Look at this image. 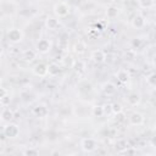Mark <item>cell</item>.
<instances>
[{
  "instance_id": "1",
  "label": "cell",
  "mask_w": 156,
  "mask_h": 156,
  "mask_svg": "<svg viewBox=\"0 0 156 156\" xmlns=\"http://www.w3.org/2000/svg\"><path fill=\"white\" fill-rule=\"evenodd\" d=\"M6 37H7V40H9L11 44H18V43H21V41L23 40L24 34H23L22 29L13 27V28H10V29L7 30Z\"/></svg>"
},
{
  "instance_id": "2",
  "label": "cell",
  "mask_w": 156,
  "mask_h": 156,
  "mask_svg": "<svg viewBox=\"0 0 156 156\" xmlns=\"http://www.w3.org/2000/svg\"><path fill=\"white\" fill-rule=\"evenodd\" d=\"M2 133L5 134L6 138H9V139H15V138H17L18 134H20V127H18V124H16V123L7 122V123L5 124V127H4V129H2Z\"/></svg>"
},
{
  "instance_id": "3",
  "label": "cell",
  "mask_w": 156,
  "mask_h": 156,
  "mask_svg": "<svg viewBox=\"0 0 156 156\" xmlns=\"http://www.w3.org/2000/svg\"><path fill=\"white\" fill-rule=\"evenodd\" d=\"M80 149L84 152H93L98 149V141L94 138H83L80 140Z\"/></svg>"
},
{
  "instance_id": "4",
  "label": "cell",
  "mask_w": 156,
  "mask_h": 156,
  "mask_svg": "<svg viewBox=\"0 0 156 156\" xmlns=\"http://www.w3.org/2000/svg\"><path fill=\"white\" fill-rule=\"evenodd\" d=\"M71 12V7L67 2H56L54 5V13L57 17H66Z\"/></svg>"
},
{
  "instance_id": "5",
  "label": "cell",
  "mask_w": 156,
  "mask_h": 156,
  "mask_svg": "<svg viewBox=\"0 0 156 156\" xmlns=\"http://www.w3.org/2000/svg\"><path fill=\"white\" fill-rule=\"evenodd\" d=\"M35 49H37V51L40 52V54H46V52H49L50 49H51V43H50V40L45 39V38L39 39V40L37 41V44H35Z\"/></svg>"
},
{
  "instance_id": "6",
  "label": "cell",
  "mask_w": 156,
  "mask_h": 156,
  "mask_svg": "<svg viewBox=\"0 0 156 156\" xmlns=\"http://www.w3.org/2000/svg\"><path fill=\"white\" fill-rule=\"evenodd\" d=\"M145 121V117L141 112H138V111H134L129 115V123L132 126H141Z\"/></svg>"
},
{
  "instance_id": "7",
  "label": "cell",
  "mask_w": 156,
  "mask_h": 156,
  "mask_svg": "<svg viewBox=\"0 0 156 156\" xmlns=\"http://www.w3.org/2000/svg\"><path fill=\"white\" fill-rule=\"evenodd\" d=\"M101 91L106 96H113L116 94V91H117V87L111 82H105L101 85Z\"/></svg>"
},
{
  "instance_id": "8",
  "label": "cell",
  "mask_w": 156,
  "mask_h": 156,
  "mask_svg": "<svg viewBox=\"0 0 156 156\" xmlns=\"http://www.w3.org/2000/svg\"><path fill=\"white\" fill-rule=\"evenodd\" d=\"M32 72L37 77H45V76H48V65H45L43 62L41 63H38V65H35L33 67Z\"/></svg>"
},
{
  "instance_id": "9",
  "label": "cell",
  "mask_w": 156,
  "mask_h": 156,
  "mask_svg": "<svg viewBox=\"0 0 156 156\" xmlns=\"http://www.w3.org/2000/svg\"><path fill=\"white\" fill-rule=\"evenodd\" d=\"M145 23H146L145 17H144L141 13H136V15L133 17V20H132V26H133L134 28H136V29H143V28L145 27Z\"/></svg>"
},
{
  "instance_id": "10",
  "label": "cell",
  "mask_w": 156,
  "mask_h": 156,
  "mask_svg": "<svg viewBox=\"0 0 156 156\" xmlns=\"http://www.w3.org/2000/svg\"><path fill=\"white\" fill-rule=\"evenodd\" d=\"M91 60L95 62V63H104L105 60H106V54L104 50H100V49H96L91 52Z\"/></svg>"
},
{
  "instance_id": "11",
  "label": "cell",
  "mask_w": 156,
  "mask_h": 156,
  "mask_svg": "<svg viewBox=\"0 0 156 156\" xmlns=\"http://www.w3.org/2000/svg\"><path fill=\"white\" fill-rule=\"evenodd\" d=\"M126 101H127V104H128L129 106H138V105L140 104V101H141V96H140L139 93L133 91V93H130V94L126 98Z\"/></svg>"
},
{
  "instance_id": "12",
  "label": "cell",
  "mask_w": 156,
  "mask_h": 156,
  "mask_svg": "<svg viewBox=\"0 0 156 156\" xmlns=\"http://www.w3.org/2000/svg\"><path fill=\"white\" fill-rule=\"evenodd\" d=\"M58 26H60V22H58V20L56 17H54V16H48L46 17V20H45V27L49 30H55V29L58 28Z\"/></svg>"
},
{
  "instance_id": "13",
  "label": "cell",
  "mask_w": 156,
  "mask_h": 156,
  "mask_svg": "<svg viewBox=\"0 0 156 156\" xmlns=\"http://www.w3.org/2000/svg\"><path fill=\"white\" fill-rule=\"evenodd\" d=\"M0 117H1V122L7 123V122H11V121L13 119L15 113H13V111H12L11 108H9V107H4V110L1 111Z\"/></svg>"
},
{
  "instance_id": "14",
  "label": "cell",
  "mask_w": 156,
  "mask_h": 156,
  "mask_svg": "<svg viewBox=\"0 0 156 156\" xmlns=\"http://www.w3.org/2000/svg\"><path fill=\"white\" fill-rule=\"evenodd\" d=\"M37 58V51H34V50H32V49H27V50H24L23 52H22V60L24 61V62H33L34 60Z\"/></svg>"
},
{
  "instance_id": "15",
  "label": "cell",
  "mask_w": 156,
  "mask_h": 156,
  "mask_svg": "<svg viewBox=\"0 0 156 156\" xmlns=\"http://www.w3.org/2000/svg\"><path fill=\"white\" fill-rule=\"evenodd\" d=\"M32 111H33V113H34L37 117H40V118H41V117H45V116L49 113L48 107H46L45 105H41V104H40V105L34 106Z\"/></svg>"
},
{
  "instance_id": "16",
  "label": "cell",
  "mask_w": 156,
  "mask_h": 156,
  "mask_svg": "<svg viewBox=\"0 0 156 156\" xmlns=\"http://www.w3.org/2000/svg\"><path fill=\"white\" fill-rule=\"evenodd\" d=\"M60 72H61V67H60L58 63H56V62H51V63L48 65V74H49V76L55 77V76L60 74Z\"/></svg>"
},
{
  "instance_id": "17",
  "label": "cell",
  "mask_w": 156,
  "mask_h": 156,
  "mask_svg": "<svg viewBox=\"0 0 156 156\" xmlns=\"http://www.w3.org/2000/svg\"><path fill=\"white\" fill-rule=\"evenodd\" d=\"M116 77H117V79H118L121 83H127V82L129 80V78H130V74H129V72H128L127 69L121 68V69L117 71Z\"/></svg>"
},
{
  "instance_id": "18",
  "label": "cell",
  "mask_w": 156,
  "mask_h": 156,
  "mask_svg": "<svg viewBox=\"0 0 156 156\" xmlns=\"http://www.w3.org/2000/svg\"><path fill=\"white\" fill-rule=\"evenodd\" d=\"M73 71H74L78 76L84 74V72H85V63H84L82 60L74 61V63H73Z\"/></svg>"
},
{
  "instance_id": "19",
  "label": "cell",
  "mask_w": 156,
  "mask_h": 156,
  "mask_svg": "<svg viewBox=\"0 0 156 156\" xmlns=\"http://www.w3.org/2000/svg\"><path fill=\"white\" fill-rule=\"evenodd\" d=\"M118 13H119V10H118L117 6H113V5L107 6V9H106V17H107L108 20L116 18V17L118 16Z\"/></svg>"
},
{
  "instance_id": "20",
  "label": "cell",
  "mask_w": 156,
  "mask_h": 156,
  "mask_svg": "<svg viewBox=\"0 0 156 156\" xmlns=\"http://www.w3.org/2000/svg\"><path fill=\"white\" fill-rule=\"evenodd\" d=\"M85 50H87V45H85V43H84L83 40L77 41L76 45H74V48H73V51H74L77 55H82V54H84Z\"/></svg>"
},
{
  "instance_id": "21",
  "label": "cell",
  "mask_w": 156,
  "mask_h": 156,
  "mask_svg": "<svg viewBox=\"0 0 156 156\" xmlns=\"http://www.w3.org/2000/svg\"><path fill=\"white\" fill-rule=\"evenodd\" d=\"M104 113H105L104 106H101V105H94V106L91 107V115H93L94 117L100 118V117L104 116Z\"/></svg>"
},
{
  "instance_id": "22",
  "label": "cell",
  "mask_w": 156,
  "mask_h": 156,
  "mask_svg": "<svg viewBox=\"0 0 156 156\" xmlns=\"http://www.w3.org/2000/svg\"><path fill=\"white\" fill-rule=\"evenodd\" d=\"M146 84L151 88H156V72H151L146 76Z\"/></svg>"
},
{
  "instance_id": "23",
  "label": "cell",
  "mask_w": 156,
  "mask_h": 156,
  "mask_svg": "<svg viewBox=\"0 0 156 156\" xmlns=\"http://www.w3.org/2000/svg\"><path fill=\"white\" fill-rule=\"evenodd\" d=\"M10 101H11V95L10 93H6L4 95H0V105L2 107H6L7 105H10Z\"/></svg>"
},
{
  "instance_id": "24",
  "label": "cell",
  "mask_w": 156,
  "mask_h": 156,
  "mask_svg": "<svg viewBox=\"0 0 156 156\" xmlns=\"http://www.w3.org/2000/svg\"><path fill=\"white\" fill-rule=\"evenodd\" d=\"M24 156H38L39 155V150L35 149V147H27L23 150L22 152Z\"/></svg>"
},
{
  "instance_id": "25",
  "label": "cell",
  "mask_w": 156,
  "mask_h": 156,
  "mask_svg": "<svg viewBox=\"0 0 156 156\" xmlns=\"http://www.w3.org/2000/svg\"><path fill=\"white\" fill-rule=\"evenodd\" d=\"M136 152H138L136 149H134L132 146H127V147H124V149H122V150L118 151L119 155H135Z\"/></svg>"
},
{
  "instance_id": "26",
  "label": "cell",
  "mask_w": 156,
  "mask_h": 156,
  "mask_svg": "<svg viewBox=\"0 0 156 156\" xmlns=\"http://www.w3.org/2000/svg\"><path fill=\"white\" fill-rule=\"evenodd\" d=\"M111 112H112L113 115L119 113V112H123V106H122V104H119V102H113V104H111Z\"/></svg>"
},
{
  "instance_id": "27",
  "label": "cell",
  "mask_w": 156,
  "mask_h": 156,
  "mask_svg": "<svg viewBox=\"0 0 156 156\" xmlns=\"http://www.w3.org/2000/svg\"><path fill=\"white\" fill-rule=\"evenodd\" d=\"M138 4L143 9H150L154 5V0H138Z\"/></svg>"
},
{
  "instance_id": "28",
  "label": "cell",
  "mask_w": 156,
  "mask_h": 156,
  "mask_svg": "<svg viewBox=\"0 0 156 156\" xmlns=\"http://www.w3.org/2000/svg\"><path fill=\"white\" fill-rule=\"evenodd\" d=\"M141 39L140 38H133L132 40H130V45H132V49H139L140 46H141Z\"/></svg>"
},
{
  "instance_id": "29",
  "label": "cell",
  "mask_w": 156,
  "mask_h": 156,
  "mask_svg": "<svg viewBox=\"0 0 156 156\" xmlns=\"http://www.w3.org/2000/svg\"><path fill=\"white\" fill-rule=\"evenodd\" d=\"M134 58H135V50H134V49H130V50H128V51L124 54V60L133 61Z\"/></svg>"
},
{
  "instance_id": "30",
  "label": "cell",
  "mask_w": 156,
  "mask_h": 156,
  "mask_svg": "<svg viewBox=\"0 0 156 156\" xmlns=\"http://www.w3.org/2000/svg\"><path fill=\"white\" fill-rule=\"evenodd\" d=\"M124 117H126V116H124V113H123V112L116 113V115H115V121H116L117 123H122V122H123V121L126 119Z\"/></svg>"
},
{
  "instance_id": "31",
  "label": "cell",
  "mask_w": 156,
  "mask_h": 156,
  "mask_svg": "<svg viewBox=\"0 0 156 156\" xmlns=\"http://www.w3.org/2000/svg\"><path fill=\"white\" fill-rule=\"evenodd\" d=\"M150 144H151V146L156 147V135L151 136V139H150Z\"/></svg>"
},
{
  "instance_id": "32",
  "label": "cell",
  "mask_w": 156,
  "mask_h": 156,
  "mask_svg": "<svg viewBox=\"0 0 156 156\" xmlns=\"http://www.w3.org/2000/svg\"><path fill=\"white\" fill-rule=\"evenodd\" d=\"M152 65H154V66L156 67V54H155V55L152 56Z\"/></svg>"
},
{
  "instance_id": "33",
  "label": "cell",
  "mask_w": 156,
  "mask_h": 156,
  "mask_svg": "<svg viewBox=\"0 0 156 156\" xmlns=\"http://www.w3.org/2000/svg\"><path fill=\"white\" fill-rule=\"evenodd\" d=\"M56 1H57V2H66L67 0H56Z\"/></svg>"
},
{
  "instance_id": "34",
  "label": "cell",
  "mask_w": 156,
  "mask_h": 156,
  "mask_svg": "<svg viewBox=\"0 0 156 156\" xmlns=\"http://www.w3.org/2000/svg\"><path fill=\"white\" fill-rule=\"evenodd\" d=\"M154 96L156 98V88H155V90H154Z\"/></svg>"
}]
</instances>
